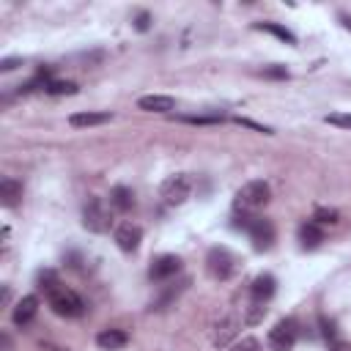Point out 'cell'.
Segmentation results:
<instances>
[{
	"label": "cell",
	"instance_id": "obj_13",
	"mask_svg": "<svg viewBox=\"0 0 351 351\" xmlns=\"http://www.w3.org/2000/svg\"><path fill=\"white\" fill-rule=\"evenodd\" d=\"M126 343H129V335H126L123 329H101V332L96 335V346L104 348V351H118V348H123Z\"/></svg>",
	"mask_w": 351,
	"mask_h": 351
},
{
	"label": "cell",
	"instance_id": "obj_6",
	"mask_svg": "<svg viewBox=\"0 0 351 351\" xmlns=\"http://www.w3.org/2000/svg\"><path fill=\"white\" fill-rule=\"evenodd\" d=\"M82 225L93 233H104L110 228V211L101 197H88V203L82 206Z\"/></svg>",
	"mask_w": 351,
	"mask_h": 351
},
{
	"label": "cell",
	"instance_id": "obj_24",
	"mask_svg": "<svg viewBox=\"0 0 351 351\" xmlns=\"http://www.w3.org/2000/svg\"><path fill=\"white\" fill-rule=\"evenodd\" d=\"M228 351H261V343H258L255 337H241V340H236Z\"/></svg>",
	"mask_w": 351,
	"mask_h": 351
},
{
	"label": "cell",
	"instance_id": "obj_29",
	"mask_svg": "<svg viewBox=\"0 0 351 351\" xmlns=\"http://www.w3.org/2000/svg\"><path fill=\"white\" fill-rule=\"evenodd\" d=\"M16 66H22V58H5V60L0 63V71H14Z\"/></svg>",
	"mask_w": 351,
	"mask_h": 351
},
{
	"label": "cell",
	"instance_id": "obj_3",
	"mask_svg": "<svg viewBox=\"0 0 351 351\" xmlns=\"http://www.w3.org/2000/svg\"><path fill=\"white\" fill-rule=\"evenodd\" d=\"M271 197V189L266 181H247L239 192H236V208H244V211H255L261 206H266Z\"/></svg>",
	"mask_w": 351,
	"mask_h": 351
},
{
	"label": "cell",
	"instance_id": "obj_23",
	"mask_svg": "<svg viewBox=\"0 0 351 351\" xmlns=\"http://www.w3.org/2000/svg\"><path fill=\"white\" fill-rule=\"evenodd\" d=\"M326 123L340 126V129H351V112H329L326 115Z\"/></svg>",
	"mask_w": 351,
	"mask_h": 351
},
{
	"label": "cell",
	"instance_id": "obj_12",
	"mask_svg": "<svg viewBox=\"0 0 351 351\" xmlns=\"http://www.w3.org/2000/svg\"><path fill=\"white\" fill-rule=\"evenodd\" d=\"M137 107L145 112H170L176 110V99L167 93H148V96H140Z\"/></svg>",
	"mask_w": 351,
	"mask_h": 351
},
{
	"label": "cell",
	"instance_id": "obj_26",
	"mask_svg": "<svg viewBox=\"0 0 351 351\" xmlns=\"http://www.w3.org/2000/svg\"><path fill=\"white\" fill-rule=\"evenodd\" d=\"M321 332H324V337H329V340H335V337H337V329H335V321H329V318H321Z\"/></svg>",
	"mask_w": 351,
	"mask_h": 351
},
{
	"label": "cell",
	"instance_id": "obj_21",
	"mask_svg": "<svg viewBox=\"0 0 351 351\" xmlns=\"http://www.w3.org/2000/svg\"><path fill=\"white\" fill-rule=\"evenodd\" d=\"M36 282H38V288L44 291V293H52L60 282H58V274L52 271V269H41L38 274H36Z\"/></svg>",
	"mask_w": 351,
	"mask_h": 351
},
{
	"label": "cell",
	"instance_id": "obj_19",
	"mask_svg": "<svg viewBox=\"0 0 351 351\" xmlns=\"http://www.w3.org/2000/svg\"><path fill=\"white\" fill-rule=\"evenodd\" d=\"M255 27H258V30H266V33H271V36H277V38L288 41V44H296V36H293V33H291L288 27L277 25V22H258Z\"/></svg>",
	"mask_w": 351,
	"mask_h": 351
},
{
	"label": "cell",
	"instance_id": "obj_27",
	"mask_svg": "<svg viewBox=\"0 0 351 351\" xmlns=\"http://www.w3.org/2000/svg\"><path fill=\"white\" fill-rule=\"evenodd\" d=\"M134 27H137V30H148V27H151V16H148V11H140V14H137Z\"/></svg>",
	"mask_w": 351,
	"mask_h": 351
},
{
	"label": "cell",
	"instance_id": "obj_20",
	"mask_svg": "<svg viewBox=\"0 0 351 351\" xmlns=\"http://www.w3.org/2000/svg\"><path fill=\"white\" fill-rule=\"evenodd\" d=\"M47 93L49 96H69V93H77V82L71 80H52L47 85Z\"/></svg>",
	"mask_w": 351,
	"mask_h": 351
},
{
	"label": "cell",
	"instance_id": "obj_9",
	"mask_svg": "<svg viewBox=\"0 0 351 351\" xmlns=\"http://www.w3.org/2000/svg\"><path fill=\"white\" fill-rule=\"evenodd\" d=\"M143 241V230L140 225H132V222H123L115 228V244L123 250V252H134Z\"/></svg>",
	"mask_w": 351,
	"mask_h": 351
},
{
	"label": "cell",
	"instance_id": "obj_11",
	"mask_svg": "<svg viewBox=\"0 0 351 351\" xmlns=\"http://www.w3.org/2000/svg\"><path fill=\"white\" fill-rule=\"evenodd\" d=\"M36 313H38V299L30 293V296H22V299L14 304L11 318H14L16 326H27V324L36 318Z\"/></svg>",
	"mask_w": 351,
	"mask_h": 351
},
{
	"label": "cell",
	"instance_id": "obj_17",
	"mask_svg": "<svg viewBox=\"0 0 351 351\" xmlns=\"http://www.w3.org/2000/svg\"><path fill=\"white\" fill-rule=\"evenodd\" d=\"M299 241H302L304 250H315V247L324 241V230H321V225H315V222H304V225H299Z\"/></svg>",
	"mask_w": 351,
	"mask_h": 351
},
{
	"label": "cell",
	"instance_id": "obj_31",
	"mask_svg": "<svg viewBox=\"0 0 351 351\" xmlns=\"http://www.w3.org/2000/svg\"><path fill=\"white\" fill-rule=\"evenodd\" d=\"M340 22H343V27H348V30H351V16H340Z\"/></svg>",
	"mask_w": 351,
	"mask_h": 351
},
{
	"label": "cell",
	"instance_id": "obj_1",
	"mask_svg": "<svg viewBox=\"0 0 351 351\" xmlns=\"http://www.w3.org/2000/svg\"><path fill=\"white\" fill-rule=\"evenodd\" d=\"M47 299H49L52 313L60 315V318H77V315L85 313V302L80 299V293L66 288V285H58L52 293H47Z\"/></svg>",
	"mask_w": 351,
	"mask_h": 351
},
{
	"label": "cell",
	"instance_id": "obj_22",
	"mask_svg": "<svg viewBox=\"0 0 351 351\" xmlns=\"http://www.w3.org/2000/svg\"><path fill=\"white\" fill-rule=\"evenodd\" d=\"M313 222H315V225H337V222H340V214H337L335 208H315Z\"/></svg>",
	"mask_w": 351,
	"mask_h": 351
},
{
	"label": "cell",
	"instance_id": "obj_30",
	"mask_svg": "<svg viewBox=\"0 0 351 351\" xmlns=\"http://www.w3.org/2000/svg\"><path fill=\"white\" fill-rule=\"evenodd\" d=\"M332 351H351V346H348V343H335Z\"/></svg>",
	"mask_w": 351,
	"mask_h": 351
},
{
	"label": "cell",
	"instance_id": "obj_16",
	"mask_svg": "<svg viewBox=\"0 0 351 351\" xmlns=\"http://www.w3.org/2000/svg\"><path fill=\"white\" fill-rule=\"evenodd\" d=\"M110 206H112L115 211H121V214L132 211V206H134V192H132L129 186H112V192H110Z\"/></svg>",
	"mask_w": 351,
	"mask_h": 351
},
{
	"label": "cell",
	"instance_id": "obj_5",
	"mask_svg": "<svg viewBox=\"0 0 351 351\" xmlns=\"http://www.w3.org/2000/svg\"><path fill=\"white\" fill-rule=\"evenodd\" d=\"M296 337H299V324L293 318H282L269 332V348L271 351H291L296 346Z\"/></svg>",
	"mask_w": 351,
	"mask_h": 351
},
{
	"label": "cell",
	"instance_id": "obj_25",
	"mask_svg": "<svg viewBox=\"0 0 351 351\" xmlns=\"http://www.w3.org/2000/svg\"><path fill=\"white\" fill-rule=\"evenodd\" d=\"M261 77H269V80H288V69H285V66H263V69H261Z\"/></svg>",
	"mask_w": 351,
	"mask_h": 351
},
{
	"label": "cell",
	"instance_id": "obj_10",
	"mask_svg": "<svg viewBox=\"0 0 351 351\" xmlns=\"http://www.w3.org/2000/svg\"><path fill=\"white\" fill-rule=\"evenodd\" d=\"M274 288H277V282H274L271 274H258L250 285V296H252L255 304H266L274 296Z\"/></svg>",
	"mask_w": 351,
	"mask_h": 351
},
{
	"label": "cell",
	"instance_id": "obj_14",
	"mask_svg": "<svg viewBox=\"0 0 351 351\" xmlns=\"http://www.w3.org/2000/svg\"><path fill=\"white\" fill-rule=\"evenodd\" d=\"M236 329H239V318L236 315H228V318H222L217 326H214V346H228L230 343V337H236Z\"/></svg>",
	"mask_w": 351,
	"mask_h": 351
},
{
	"label": "cell",
	"instance_id": "obj_2",
	"mask_svg": "<svg viewBox=\"0 0 351 351\" xmlns=\"http://www.w3.org/2000/svg\"><path fill=\"white\" fill-rule=\"evenodd\" d=\"M236 225L247 230V236L252 239L255 250H269L274 244V225H271V219L258 217V214H244Z\"/></svg>",
	"mask_w": 351,
	"mask_h": 351
},
{
	"label": "cell",
	"instance_id": "obj_8",
	"mask_svg": "<svg viewBox=\"0 0 351 351\" xmlns=\"http://www.w3.org/2000/svg\"><path fill=\"white\" fill-rule=\"evenodd\" d=\"M178 271H181V258H178V255H159V258L151 263L148 277H151L154 282H162V280H170L173 274H178Z\"/></svg>",
	"mask_w": 351,
	"mask_h": 351
},
{
	"label": "cell",
	"instance_id": "obj_18",
	"mask_svg": "<svg viewBox=\"0 0 351 351\" xmlns=\"http://www.w3.org/2000/svg\"><path fill=\"white\" fill-rule=\"evenodd\" d=\"M19 197H22V184L16 178H3L0 181V203L11 208L19 203Z\"/></svg>",
	"mask_w": 351,
	"mask_h": 351
},
{
	"label": "cell",
	"instance_id": "obj_28",
	"mask_svg": "<svg viewBox=\"0 0 351 351\" xmlns=\"http://www.w3.org/2000/svg\"><path fill=\"white\" fill-rule=\"evenodd\" d=\"M241 126H250V129H255V132H263V134H271V129L269 126H261V123H255V121H250V118H236Z\"/></svg>",
	"mask_w": 351,
	"mask_h": 351
},
{
	"label": "cell",
	"instance_id": "obj_7",
	"mask_svg": "<svg viewBox=\"0 0 351 351\" xmlns=\"http://www.w3.org/2000/svg\"><path fill=\"white\" fill-rule=\"evenodd\" d=\"M192 195V178L186 173H176L170 178H165L162 184V197L167 206H181L186 197Z\"/></svg>",
	"mask_w": 351,
	"mask_h": 351
},
{
	"label": "cell",
	"instance_id": "obj_4",
	"mask_svg": "<svg viewBox=\"0 0 351 351\" xmlns=\"http://www.w3.org/2000/svg\"><path fill=\"white\" fill-rule=\"evenodd\" d=\"M206 269L214 280H228L236 271V255L228 247H211L206 255Z\"/></svg>",
	"mask_w": 351,
	"mask_h": 351
},
{
	"label": "cell",
	"instance_id": "obj_15",
	"mask_svg": "<svg viewBox=\"0 0 351 351\" xmlns=\"http://www.w3.org/2000/svg\"><path fill=\"white\" fill-rule=\"evenodd\" d=\"M110 118H112L110 112L88 110V112H74V115L69 118V123H71V126H77V129H85V126H101V123H107Z\"/></svg>",
	"mask_w": 351,
	"mask_h": 351
}]
</instances>
